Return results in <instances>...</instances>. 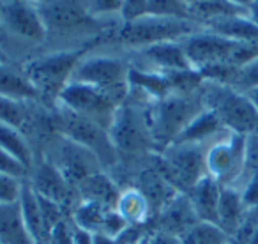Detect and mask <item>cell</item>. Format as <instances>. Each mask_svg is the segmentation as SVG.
Segmentation results:
<instances>
[{"instance_id": "obj_1", "label": "cell", "mask_w": 258, "mask_h": 244, "mask_svg": "<svg viewBox=\"0 0 258 244\" xmlns=\"http://www.w3.org/2000/svg\"><path fill=\"white\" fill-rule=\"evenodd\" d=\"M129 69H131L129 51L113 43H101L83 53L69 82L97 87L125 99L129 92Z\"/></svg>"}, {"instance_id": "obj_2", "label": "cell", "mask_w": 258, "mask_h": 244, "mask_svg": "<svg viewBox=\"0 0 258 244\" xmlns=\"http://www.w3.org/2000/svg\"><path fill=\"white\" fill-rule=\"evenodd\" d=\"M204 25L189 18H170V16L144 15L133 22L120 23L113 30L110 41L125 51H137L152 44L182 41L184 37L198 32Z\"/></svg>"}, {"instance_id": "obj_3", "label": "cell", "mask_w": 258, "mask_h": 244, "mask_svg": "<svg viewBox=\"0 0 258 244\" xmlns=\"http://www.w3.org/2000/svg\"><path fill=\"white\" fill-rule=\"evenodd\" d=\"M89 48L75 50H43L22 62V69L39 94L43 104L55 106L62 89L69 83L78 60Z\"/></svg>"}, {"instance_id": "obj_4", "label": "cell", "mask_w": 258, "mask_h": 244, "mask_svg": "<svg viewBox=\"0 0 258 244\" xmlns=\"http://www.w3.org/2000/svg\"><path fill=\"white\" fill-rule=\"evenodd\" d=\"M205 110L200 89L197 92H172L149 106V124L154 151L161 152L177 140L186 126Z\"/></svg>"}, {"instance_id": "obj_5", "label": "cell", "mask_w": 258, "mask_h": 244, "mask_svg": "<svg viewBox=\"0 0 258 244\" xmlns=\"http://www.w3.org/2000/svg\"><path fill=\"white\" fill-rule=\"evenodd\" d=\"M16 46L29 48V57L46 46V29L39 11L29 0H0V50Z\"/></svg>"}, {"instance_id": "obj_6", "label": "cell", "mask_w": 258, "mask_h": 244, "mask_svg": "<svg viewBox=\"0 0 258 244\" xmlns=\"http://www.w3.org/2000/svg\"><path fill=\"white\" fill-rule=\"evenodd\" d=\"M144 99L127 94L124 103L118 106L111 126L108 130L117 154H145L154 151V142L149 124V106Z\"/></svg>"}, {"instance_id": "obj_7", "label": "cell", "mask_w": 258, "mask_h": 244, "mask_svg": "<svg viewBox=\"0 0 258 244\" xmlns=\"http://www.w3.org/2000/svg\"><path fill=\"white\" fill-rule=\"evenodd\" d=\"M200 92L205 108L218 115L226 130L239 135L253 133L258 122V110L246 94L214 82H204Z\"/></svg>"}, {"instance_id": "obj_8", "label": "cell", "mask_w": 258, "mask_h": 244, "mask_svg": "<svg viewBox=\"0 0 258 244\" xmlns=\"http://www.w3.org/2000/svg\"><path fill=\"white\" fill-rule=\"evenodd\" d=\"M207 144H170L165 151L156 152L158 172L180 193H189L191 188L207 175L205 166Z\"/></svg>"}, {"instance_id": "obj_9", "label": "cell", "mask_w": 258, "mask_h": 244, "mask_svg": "<svg viewBox=\"0 0 258 244\" xmlns=\"http://www.w3.org/2000/svg\"><path fill=\"white\" fill-rule=\"evenodd\" d=\"M53 122L57 133L64 135L66 138L92 151L103 166H111L115 163L118 154L111 144L110 133L99 124L60 106V104L53 106Z\"/></svg>"}, {"instance_id": "obj_10", "label": "cell", "mask_w": 258, "mask_h": 244, "mask_svg": "<svg viewBox=\"0 0 258 244\" xmlns=\"http://www.w3.org/2000/svg\"><path fill=\"white\" fill-rule=\"evenodd\" d=\"M124 101L125 99H122V97L106 92L103 89H97V87L85 85V83L78 82H69L62 89L55 104H60V106L96 122V124H99L101 128H104L108 131L118 106Z\"/></svg>"}, {"instance_id": "obj_11", "label": "cell", "mask_w": 258, "mask_h": 244, "mask_svg": "<svg viewBox=\"0 0 258 244\" xmlns=\"http://www.w3.org/2000/svg\"><path fill=\"white\" fill-rule=\"evenodd\" d=\"M244 140L246 135L225 130L211 140L205 149L207 175L221 186L237 188L244 175Z\"/></svg>"}, {"instance_id": "obj_12", "label": "cell", "mask_w": 258, "mask_h": 244, "mask_svg": "<svg viewBox=\"0 0 258 244\" xmlns=\"http://www.w3.org/2000/svg\"><path fill=\"white\" fill-rule=\"evenodd\" d=\"M191 68L200 71L209 66L230 64L237 41L223 37L209 29H202L180 41ZM232 66V64H230ZM235 68V66H233Z\"/></svg>"}, {"instance_id": "obj_13", "label": "cell", "mask_w": 258, "mask_h": 244, "mask_svg": "<svg viewBox=\"0 0 258 244\" xmlns=\"http://www.w3.org/2000/svg\"><path fill=\"white\" fill-rule=\"evenodd\" d=\"M50 161L57 165L66 179L75 182H83L87 177L101 172L103 168L101 161L92 151L69 140L60 133H57V142H55V159Z\"/></svg>"}, {"instance_id": "obj_14", "label": "cell", "mask_w": 258, "mask_h": 244, "mask_svg": "<svg viewBox=\"0 0 258 244\" xmlns=\"http://www.w3.org/2000/svg\"><path fill=\"white\" fill-rule=\"evenodd\" d=\"M131 66L140 69H149L156 73H172L193 69L187 60L180 41H168V43L152 44L137 51H129Z\"/></svg>"}, {"instance_id": "obj_15", "label": "cell", "mask_w": 258, "mask_h": 244, "mask_svg": "<svg viewBox=\"0 0 258 244\" xmlns=\"http://www.w3.org/2000/svg\"><path fill=\"white\" fill-rule=\"evenodd\" d=\"M197 223H200V219L187 193H177L170 198L159 214V230L177 237L189 232Z\"/></svg>"}, {"instance_id": "obj_16", "label": "cell", "mask_w": 258, "mask_h": 244, "mask_svg": "<svg viewBox=\"0 0 258 244\" xmlns=\"http://www.w3.org/2000/svg\"><path fill=\"white\" fill-rule=\"evenodd\" d=\"M0 96L20 103H41L39 94L29 82L22 66L0 60Z\"/></svg>"}, {"instance_id": "obj_17", "label": "cell", "mask_w": 258, "mask_h": 244, "mask_svg": "<svg viewBox=\"0 0 258 244\" xmlns=\"http://www.w3.org/2000/svg\"><path fill=\"white\" fill-rule=\"evenodd\" d=\"M29 184L37 195L50 198V200L57 202V204H60L68 197L69 191V180L66 179L64 173L50 159H44L34 168V175Z\"/></svg>"}, {"instance_id": "obj_18", "label": "cell", "mask_w": 258, "mask_h": 244, "mask_svg": "<svg viewBox=\"0 0 258 244\" xmlns=\"http://www.w3.org/2000/svg\"><path fill=\"white\" fill-rule=\"evenodd\" d=\"M18 204H20V212H22L23 226H25L30 240L34 244H44L51 237V233L48 232L46 225H44L37 193L32 190V186L29 182H23Z\"/></svg>"}, {"instance_id": "obj_19", "label": "cell", "mask_w": 258, "mask_h": 244, "mask_svg": "<svg viewBox=\"0 0 258 244\" xmlns=\"http://www.w3.org/2000/svg\"><path fill=\"white\" fill-rule=\"evenodd\" d=\"M221 188L223 186L218 180L212 179L211 175H205L187 193L200 221L218 225V209H219Z\"/></svg>"}, {"instance_id": "obj_20", "label": "cell", "mask_w": 258, "mask_h": 244, "mask_svg": "<svg viewBox=\"0 0 258 244\" xmlns=\"http://www.w3.org/2000/svg\"><path fill=\"white\" fill-rule=\"evenodd\" d=\"M247 207L242 200L240 190L233 186H223L221 197H219V209H218V226L226 233L233 235L239 225L242 223Z\"/></svg>"}, {"instance_id": "obj_21", "label": "cell", "mask_w": 258, "mask_h": 244, "mask_svg": "<svg viewBox=\"0 0 258 244\" xmlns=\"http://www.w3.org/2000/svg\"><path fill=\"white\" fill-rule=\"evenodd\" d=\"M225 130L226 128L223 126V122L218 118V115L205 108V110H202L187 124L186 130L177 137L175 142H184V144H209V142L214 140Z\"/></svg>"}, {"instance_id": "obj_22", "label": "cell", "mask_w": 258, "mask_h": 244, "mask_svg": "<svg viewBox=\"0 0 258 244\" xmlns=\"http://www.w3.org/2000/svg\"><path fill=\"white\" fill-rule=\"evenodd\" d=\"M0 244H34L23 226L20 204H0Z\"/></svg>"}, {"instance_id": "obj_23", "label": "cell", "mask_w": 258, "mask_h": 244, "mask_svg": "<svg viewBox=\"0 0 258 244\" xmlns=\"http://www.w3.org/2000/svg\"><path fill=\"white\" fill-rule=\"evenodd\" d=\"M205 29L219 34L223 37H228L233 41H242V43H258V25H254L247 15L242 16H230L218 22H212L205 25Z\"/></svg>"}, {"instance_id": "obj_24", "label": "cell", "mask_w": 258, "mask_h": 244, "mask_svg": "<svg viewBox=\"0 0 258 244\" xmlns=\"http://www.w3.org/2000/svg\"><path fill=\"white\" fill-rule=\"evenodd\" d=\"M0 149H4L6 152L15 156L29 170L32 168L34 165L32 147H30L27 137L23 135L22 128H16L13 124H9V122L0 120Z\"/></svg>"}, {"instance_id": "obj_25", "label": "cell", "mask_w": 258, "mask_h": 244, "mask_svg": "<svg viewBox=\"0 0 258 244\" xmlns=\"http://www.w3.org/2000/svg\"><path fill=\"white\" fill-rule=\"evenodd\" d=\"M80 184H82L83 200L96 202V204H101L108 209L117 205V200L120 195L115 190V184L111 182V179L104 172L94 173V175L87 177V179Z\"/></svg>"}, {"instance_id": "obj_26", "label": "cell", "mask_w": 258, "mask_h": 244, "mask_svg": "<svg viewBox=\"0 0 258 244\" xmlns=\"http://www.w3.org/2000/svg\"><path fill=\"white\" fill-rule=\"evenodd\" d=\"M115 211H117L129 225H135V223L142 221V219L145 218V214H147V211H149V202L145 200V197L140 193V190H129L118 197Z\"/></svg>"}, {"instance_id": "obj_27", "label": "cell", "mask_w": 258, "mask_h": 244, "mask_svg": "<svg viewBox=\"0 0 258 244\" xmlns=\"http://www.w3.org/2000/svg\"><path fill=\"white\" fill-rule=\"evenodd\" d=\"M108 211L110 209L104 207L101 204H96V202H89L83 200L82 204L78 205V209L75 211V221L78 228L89 230L92 233H99L101 228H103L104 218H106Z\"/></svg>"}, {"instance_id": "obj_28", "label": "cell", "mask_w": 258, "mask_h": 244, "mask_svg": "<svg viewBox=\"0 0 258 244\" xmlns=\"http://www.w3.org/2000/svg\"><path fill=\"white\" fill-rule=\"evenodd\" d=\"M180 239L184 244H228L230 237L214 223L200 221Z\"/></svg>"}, {"instance_id": "obj_29", "label": "cell", "mask_w": 258, "mask_h": 244, "mask_svg": "<svg viewBox=\"0 0 258 244\" xmlns=\"http://www.w3.org/2000/svg\"><path fill=\"white\" fill-rule=\"evenodd\" d=\"M82 2L94 18L106 23H122L120 11L124 0H82Z\"/></svg>"}, {"instance_id": "obj_30", "label": "cell", "mask_w": 258, "mask_h": 244, "mask_svg": "<svg viewBox=\"0 0 258 244\" xmlns=\"http://www.w3.org/2000/svg\"><path fill=\"white\" fill-rule=\"evenodd\" d=\"M147 15L170 16V18H189V4L186 0H149Z\"/></svg>"}, {"instance_id": "obj_31", "label": "cell", "mask_w": 258, "mask_h": 244, "mask_svg": "<svg viewBox=\"0 0 258 244\" xmlns=\"http://www.w3.org/2000/svg\"><path fill=\"white\" fill-rule=\"evenodd\" d=\"M232 89H235L237 92L247 94L249 90L258 87V58L247 62L246 66L237 69V75L232 82Z\"/></svg>"}, {"instance_id": "obj_32", "label": "cell", "mask_w": 258, "mask_h": 244, "mask_svg": "<svg viewBox=\"0 0 258 244\" xmlns=\"http://www.w3.org/2000/svg\"><path fill=\"white\" fill-rule=\"evenodd\" d=\"M254 172H258V137L249 133L246 135V140H244V175L237 190H240L244 180Z\"/></svg>"}, {"instance_id": "obj_33", "label": "cell", "mask_w": 258, "mask_h": 244, "mask_svg": "<svg viewBox=\"0 0 258 244\" xmlns=\"http://www.w3.org/2000/svg\"><path fill=\"white\" fill-rule=\"evenodd\" d=\"M23 182L25 180L0 173V204H16L20 200Z\"/></svg>"}, {"instance_id": "obj_34", "label": "cell", "mask_w": 258, "mask_h": 244, "mask_svg": "<svg viewBox=\"0 0 258 244\" xmlns=\"http://www.w3.org/2000/svg\"><path fill=\"white\" fill-rule=\"evenodd\" d=\"M0 173L4 175H11L15 179L25 180L27 173H29V168L23 165L22 161L11 156L9 152H6L4 149H0Z\"/></svg>"}, {"instance_id": "obj_35", "label": "cell", "mask_w": 258, "mask_h": 244, "mask_svg": "<svg viewBox=\"0 0 258 244\" xmlns=\"http://www.w3.org/2000/svg\"><path fill=\"white\" fill-rule=\"evenodd\" d=\"M147 4L149 0H124L120 11V22H133V20L147 15Z\"/></svg>"}, {"instance_id": "obj_36", "label": "cell", "mask_w": 258, "mask_h": 244, "mask_svg": "<svg viewBox=\"0 0 258 244\" xmlns=\"http://www.w3.org/2000/svg\"><path fill=\"white\" fill-rule=\"evenodd\" d=\"M240 193H242V200L247 209L258 207V172L251 173L244 184L240 186Z\"/></svg>"}, {"instance_id": "obj_37", "label": "cell", "mask_w": 258, "mask_h": 244, "mask_svg": "<svg viewBox=\"0 0 258 244\" xmlns=\"http://www.w3.org/2000/svg\"><path fill=\"white\" fill-rule=\"evenodd\" d=\"M71 244H94V233L76 226L71 232Z\"/></svg>"}, {"instance_id": "obj_38", "label": "cell", "mask_w": 258, "mask_h": 244, "mask_svg": "<svg viewBox=\"0 0 258 244\" xmlns=\"http://www.w3.org/2000/svg\"><path fill=\"white\" fill-rule=\"evenodd\" d=\"M151 240H152V244H184L180 237L161 232V230H158L154 235H151Z\"/></svg>"}, {"instance_id": "obj_39", "label": "cell", "mask_w": 258, "mask_h": 244, "mask_svg": "<svg viewBox=\"0 0 258 244\" xmlns=\"http://www.w3.org/2000/svg\"><path fill=\"white\" fill-rule=\"evenodd\" d=\"M247 18H249L254 25H258V0H253V4L247 8Z\"/></svg>"}, {"instance_id": "obj_40", "label": "cell", "mask_w": 258, "mask_h": 244, "mask_svg": "<svg viewBox=\"0 0 258 244\" xmlns=\"http://www.w3.org/2000/svg\"><path fill=\"white\" fill-rule=\"evenodd\" d=\"M226 2H230V4L237 6V8H240V9H246V11H247V8L253 4V0H226Z\"/></svg>"}, {"instance_id": "obj_41", "label": "cell", "mask_w": 258, "mask_h": 244, "mask_svg": "<svg viewBox=\"0 0 258 244\" xmlns=\"http://www.w3.org/2000/svg\"><path fill=\"white\" fill-rule=\"evenodd\" d=\"M246 96H247V99H249L251 103H253V106L258 110V87H256V89H253V90H249V92H247Z\"/></svg>"}, {"instance_id": "obj_42", "label": "cell", "mask_w": 258, "mask_h": 244, "mask_svg": "<svg viewBox=\"0 0 258 244\" xmlns=\"http://www.w3.org/2000/svg\"><path fill=\"white\" fill-rule=\"evenodd\" d=\"M135 244H152V240H151V235H142L140 239L137 240Z\"/></svg>"}, {"instance_id": "obj_43", "label": "cell", "mask_w": 258, "mask_h": 244, "mask_svg": "<svg viewBox=\"0 0 258 244\" xmlns=\"http://www.w3.org/2000/svg\"><path fill=\"white\" fill-rule=\"evenodd\" d=\"M30 4L34 6H44V4H50V2H53V0H29Z\"/></svg>"}, {"instance_id": "obj_44", "label": "cell", "mask_w": 258, "mask_h": 244, "mask_svg": "<svg viewBox=\"0 0 258 244\" xmlns=\"http://www.w3.org/2000/svg\"><path fill=\"white\" fill-rule=\"evenodd\" d=\"M249 244H258V226H256V230H254V235H253V239H251Z\"/></svg>"}, {"instance_id": "obj_45", "label": "cell", "mask_w": 258, "mask_h": 244, "mask_svg": "<svg viewBox=\"0 0 258 244\" xmlns=\"http://www.w3.org/2000/svg\"><path fill=\"white\" fill-rule=\"evenodd\" d=\"M253 135H256V137H258V122H256V126H254V130H253Z\"/></svg>"}, {"instance_id": "obj_46", "label": "cell", "mask_w": 258, "mask_h": 244, "mask_svg": "<svg viewBox=\"0 0 258 244\" xmlns=\"http://www.w3.org/2000/svg\"><path fill=\"white\" fill-rule=\"evenodd\" d=\"M187 4H195V2H200V0H186Z\"/></svg>"}, {"instance_id": "obj_47", "label": "cell", "mask_w": 258, "mask_h": 244, "mask_svg": "<svg viewBox=\"0 0 258 244\" xmlns=\"http://www.w3.org/2000/svg\"><path fill=\"white\" fill-rule=\"evenodd\" d=\"M0 60H4V53H2V50H0Z\"/></svg>"}]
</instances>
